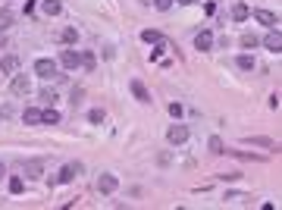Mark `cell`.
<instances>
[{
  "instance_id": "6da1fadb",
  "label": "cell",
  "mask_w": 282,
  "mask_h": 210,
  "mask_svg": "<svg viewBox=\"0 0 282 210\" xmlns=\"http://www.w3.org/2000/svg\"><path fill=\"white\" fill-rule=\"evenodd\" d=\"M34 72H38L44 82H50V78L60 82V78H63V76H56V63H54V60H38V63H34Z\"/></svg>"
},
{
  "instance_id": "7a4b0ae2",
  "label": "cell",
  "mask_w": 282,
  "mask_h": 210,
  "mask_svg": "<svg viewBox=\"0 0 282 210\" xmlns=\"http://www.w3.org/2000/svg\"><path fill=\"white\" fill-rule=\"evenodd\" d=\"M166 142L170 144H185L188 142V126H179V122L170 126V129H166Z\"/></svg>"
},
{
  "instance_id": "3957f363",
  "label": "cell",
  "mask_w": 282,
  "mask_h": 210,
  "mask_svg": "<svg viewBox=\"0 0 282 210\" xmlns=\"http://www.w3.org/2000/svg\"><path fill=\"white\" fill-rule=\"evenodd\" d=\"M116 185H120V179H116L113 172H100V176H98V192L100 194H113Z\"/></svg>"
},
{
  "instance_id": "277c9868",
  "label": "cell",
  "mask_w": 282,
  "mask_h": 210,
  "mask_svg": "<svg viewBox=\"0 0 282 210\" xmlns=\"http://www.w3.org/2000/svg\"><path fill=\"white\" fill-rule=\"evenodd\" d=\"M10 88H13L16 98H22V94H28V91H32V82L26 76H13V78H10Z\"/></svg>"
},
{
  "instance_id": "5b68a950",
  "label": "cell",
  "mask_w": 282,
  "mask_h": 210,
  "mask_svg": "<svg viewBox=\"0 0 282 210\" xmlns=\"http://www.w3.org/2000/svg\"><path fill=\"white\" fill-rule=\"evenodd\" d=\"M60 66L78 69V66H82V54H78V50H63V54H60Z\"/></svg>"
},
{
  "instance_id": "8992f818",
  "label": "cell",
  "mask_w": 282,
  "mask_h": 210,
  "mask_svg": "<svg viewBox=\"0 0 282 210\" xmlns=\"http://www.w3.org/2000/svg\"><path fill=\"white\" fill-rule=\"evenodd\" d=\"M16 69H19V56L16 54H6L4 60H0V72L4 76H16Z\"/></svg>"
},
{
  "instance_id": "52a82bcc",
  "label": "cell",
  "mask_w": 282,
  "mask_h": 210,
  "mask_svg": "<svg viewBox=\"0 0 282 210\" xmlns=\"http://www.w3.org/2000/svg\"><path fill=\"white\" fill-rule=\"evenodd\" d=\"M254 19L260 22V26H270V28H276V26H279V16H276V13H270V10H254Z\"/></svg>"
},
{
  "instance_id": "ba28073f",
  "label": "cell",
  "mask_w": 282,
  "mask_h": 210,
  "mask_svg": "<svg viewBox=\"0 0 282 210\" xmlns=\"http://www.w3.org/2000/svg\"><path fill=\"white\" fill-rule=\"evenodd\" d=\"M78 172H82V163H66V166L60 170V176H56V182H72Z\"/></svg>"
},
{
  "instance_id": "9c48e42d",
  "label": "cell",
  "mask_w": 282,
  "mask_h": 210,
  "mask_svg": "<svg viewBox=\"0 0 282 210\" xmlns=\"http://www.w3.org/2000/svg\"><path fill=\"white\" fill-rule=\"evenodd\" d=\"M194 48H198V50H210V48H214V34H210L207 28L198 32V34H194Z\"/></svg>"
},
{
  "instance_id": "30bf717a",
  "label": "cell",
  "mask_w": 282,
  "mask_h": 210,
  "mask_svg": "<svg viewBox=\"0 0 282 210\" xmlns=\"http://www.w3.org/2000/svg\"><path fill=\"white\" fill-rule=\"evenodd\" d=\"M128 88H132V94H135V100H138V104H150V94H148V88L141 85L138 78H132V85H128Z\"/></svg>"
},
{
  "instance_id": "8fae6325",
  "label": "cell",
  "mask_w": 282,
  "mask_h": 210,
  "mask_svg": "<svg viewBox=\"0 0 282 210\" xmlns=\"http://www.w3.org/2000/svg\"><path fill=\"white\" fill-rule=\"evenodd\" d=\"M41 10H44L47 16H60L63 13V4H60V0H41Z\"/></svg>"
},
{
  "instance_id": "7c38bea8",
  "label": "cell",
  "mask_w": 282,
  "mask_h": 210,
  "mask_svg": "<svg viewBox=\"0 0 282 210\" xmlns=\"http://www.w3.org/2000/svg\"><path fill=\"white\" fill-rule=\"evenodd\" d=\"M264 44H266L270 50H276V54H279V50H282V34H279V28H276V32H270L266 38H264Z\"/></svg>"
},
{
  "instance_id": "4fadbf2b",
  "label": "cell",
  "mask_w": 282,
  "mask_h": 210,
  "mask_svg": "<svg viewBox=\"0 0 282 210\" xmlns=\"http://www.w3.org/2000/svg\"><path fill=\"white\" fill-rule=\"evenodd\" d=\"M22 120H26V126H38V122H41V110H38V107H26Z\"/></svg>"
},
{
  "instance_id": "5bb4252c",
  "label": "cell",
  "mask_w": 282,
  "mask_h": 210,
  "mask_svg": "<svg viewBox=\"0 0 282 210\" xmlns=\"http://www.w3.org/2000/svg\"><path fill=\"white\" fill-rule=\"evenodd\" d=\"M207 148H210V154H226V144H222V138H220V135H210Z\"/></svg>"
},
{
  "instance_id": "9a60e30c",
  "label": "cell",
  "mask_w": 282,
  "mask_h": 210,
  "mask_svg": "<svg viewBox=\"0 0 282 210\" xmlns=\"http://www.w3.org/2000/svg\"><path fill=\"white\" fill-rule=\"evenodd\" d=\"M248 16H251V10L244 6V4H235V6H232V19H235V22H244Z\"/></svg>"
},
{
  "instance_id": "2e32d148",
  "label": "cell",
  "mask_w": 282,
  "mask_h": 210,
  "mask_svg": "<svg viewBox=\"0 0 282 210\" xmlns=\"http://www.w3.org/2000/svg\"><path fill=\"white\" fill-rule=\"evenodd\" d=\"M41 122H47V126H56V122H60V113H56L54 107H47V110H41Z\"/></svg>"
},
{
  "instance_id": "e0dca14e",
  "label": "cell",
  "mask_w": 282,
  "mask_h": 210,
  "mask_svg": "<svg viewBox=\"0 0 282 210\" xmlns=\"http://www.w3.org/2000/svg\"><path fill=\"white\" fill-rule=\"evenodd\" d=\"M26 176H28V179H41V163H38V160H28V163H26Z\"/></svg>"
},
{
  "instance_id": "ac0fdd59",
  "label": "cell",
  "mask_w": 282,
  "mask_h": 210,
  "mask_svg": "<svg viewBox=\"0 0 282 210\" xmlns=\"http://www.w3.org/2000/svg\"><path fill=\"white\" fill-rule=\"evenodd\" d=\"M248 144H257V148H276L279 150V144L276 142H270V138H260V135H254V138H244Z\"/></svg>"
},
{
  "instance_id": "d6986e66",
  "label": "cell",
  "mask_w": 282,
  "mask_h": 210,
  "mask_svg": "<svg viewBox=\"0 0 282 210\" xmlns=\"http://www.w3.org/2000/svg\"><path fill=\"white\" fill-rule=\"evenodd\" d=\"M10 26H13V13L6 6H0V32H6Z\"/></svg>"
},
{
  "instance_id": "ffe728a7",
  "label": "cell",
  "mask_w": 282,
  "mask_h": 210,
  "mask_svg": "<svg viewBox=\"0 0 282 210\" xmlns=\"http://www.w3.org/2000/svg\"><path fill=\"white\" fill-rule=\"evenodd\" d=\"M257 44H260V41H257V34H251V32L242 34V48H244V50H254Z\"/></svg>"
},
{
  "instance_id": "44dd1931",
  "label": "cell",
  "mask_w": 282,
  "mask_h": 210,
  "mask_svg": "<svg viewBox=\"0 0 282 210\" xmlns=\"http://www.w3.org/2000/svg\"><path fill=\"white\" fill-rule=\"evenodd\" d=\"M141 38H144L148 44H163V34L154 32V28H148V32H141Z\"/></svg>"
},
{
  "instance_id": "7402d4cb",
  "label": "cell",
  "mask_w": 282,
  "mask_h": 210,
  "mask_svg": "<svg viewBox=\"0 0 282 210\" xmlns=\"http://www.w3.org/2000/svg\"><path fill=\"white\" fill-rule=\"evenodd\" d=\"M238 69H244V72H251V69H254V56L242 54V56H238Z\"/></svg>"
},
{
  "instance_id": "603a6c76",
  "label": "cell",
  "mask_w": 282,
  "mask_h": 210,
  "mask_svg": "<svg viewBox=\"0 0 282 210\" xmlns=\"http://www.w3.org/2000/svg\"><path fill=\"white\" fill-rule=\"evenodd\" d=\"M60 38H63V44H76V41H78V32H76V28H63Z\"/></svg>"
},
{
  "instance_id": "cb8c5ba5",
  "label": "cell",
  "mask_w": 282,
  "mask_h": 210,
  "mask_svg": "<svg viewBox=\"0 0 282 210\" xmlns=\"http://www.w3.org/2000/svg\"><path fill=\"white\" fill-rule=\"evenodd\" d=\"M94 63H98V60H94V54H91V50L82 54V66H85V69H94Z\"/></svg>"
},
{
  "instance_id": "d4e9b609",
  "label": "cell",
  "mask_w": 282,
  "mask_h": 210,
  "mask_svg": "<svg viewBox=\"0 0 282 210\" xmlns=\"http://www.w3.org/2000/svg\"><path fill=\"white\" fill-rule=\"evenodd\" d=\"M104 116H107V113H104L100 107H94V110L88 113V120H91V122H104Z\"/></svg>"
},
{
  "instance_id": "484cf974",
  "label": "cell",
  "mask_w": 282,
  "mask_h": 210,
  "mask_svg": "<svg viewBox=\"0 0 282 210\" xmlns=\"http://www.w3.org/2000/svg\"><path fill=\"white\" fill-rule=\"evenodd\" d=\"M10 192H13V194H19V192H22V179H19V176L10 179Z\"/></svg>"
},
{
  "instance_id": "4316f807",
  "label": "cell",
  "mask_w": 282,
  "mask_h": 210,
  "mask_svg": "<svg viewBox=\"0 0 282 210\" xmlns=\"http://www.w3.org/2000/svg\"><path fill=\"white\" fill-rule=\"evenodd\" d=\"M41 100H47V104H54V100H56V91H54V88H50V91L44 88V91H41Z\"/></svg>"
},
{
  "instance_id": "83f0119b",
  "label": "cell",
  "mask_w": 282,
  "mask_h": 210,
  "mask_svg": "<svg viewBox=\"0 0 282 210\" xmlns=\"http://www.w3.org/2000/svg\"><path fill=\"white\" fill-rule=\"evenodd\" d=\"M154 6L160 10V13H166V10L172 6V0H154Z\"/></svg>"
},
{
  "instance_id": "f1b7e54d",
  "label": "cell",
  "mask_w": 282,
  "mask_h": 210,
  "mask_svg": "<svg viewBox=\"0 0 282 210\" xmlns=\"http://www.w3.org/2000/svg\"><path fill=\"white\" fill-rule=\"evenodd\" d=\"M179 4H182V6H192V4H198V0H179Z\"/></svg>"
},
{
  "instance_id": "f546056e",
  "label": "cell",
  "mask_w": 282,
  "mask_h": 210,
  "mask_svg": "<svg viewBox=\"0 0 282 210\" xmlns=\"http://www.w3.org/2000/svg\"><path fill=\"white\" fill-rule=\"evenodd\" d=\"M4 176H6V172H4V163H0V179H4Z\"/></svg>"
},
{
  "instance_id": "4dcf8cb0",
  "label": "cell",
  "mask_w": 282,
  "mask_h": 210,
  "mask_svg": "<svg viewBox=\"0 0 282 210\" xmlns=\"http://www.w3.org/2000/svg\"><path fill=\"white\" fill-rule=\"evenodd\" d=\"M0 120H4V113H0Z\"/></svg>"
}]
</instances>
